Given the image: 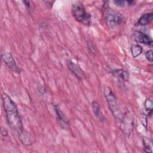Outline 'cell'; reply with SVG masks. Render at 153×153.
I'll return each instance as SVG.
<instances>
[{
	"instance_id": "obj_1",
	"label": "cell",
	"mask_w": 153,
	"mask_h": 153,
	"mask_svg": "<svg viewBox=\"0 0 153 153\" xmlns=\"http://www.w3.org/2000/svg\"><path fill=\"white\" fill-rule=\"evenodd\" d=\"M2 100L7 124L10 128L16 133L22 140L25 131L17 105L12 99L6 93L2 94Z\"/></svg>"
},
{
	"instance_id": "obj_2",
	"label": "cell",
	"mask_w": 153,
	"mask_h": 153,
	"mask_svg": "<svg viewBox=\"0 0 153 153\" xmlns=\"http://www.w3.org/2000/svg\"><path fill=\"white\" fill-rule=\"evenodd\" d=\"M71 14L75 20L85 26H89L91 23V16L86 11L83 5L79 1L74 2L71 5Z\"/></svg>"
},
{
	"instance_id": "obj_3",
	"label": "cell",
	"mask_w": 153,
	"mask_h": 153,
	"mask_svg": "<svg viewBox=\"0 0 153 153\" xmlns=\"http://www.w3.org/2000/svg\"><path fill=\"white\" fill-rule=\"evenodd\" d=\"M103 93L109 108L111 110L113 116L116 119H121L122 115L115 94L114 93L112 90L107 86H105L103 87Z\"/></svg>"
},
{
	"instance_id": "obj_4",
	"label": "cell",
	"mask_w": 153,
	"mask_h": 153,
	"mask_svg": "<svg viewBox=\"0 0 153 153\" xmlns=\"http://www.w3.org/2000/svg\"><path fill=\"white\" fill-rule=\"evenodd\" d=\"M105 19L107 25L111 28H115L123 21L121 15L117 11L109 7L105 9Z\"/></svg>"
},
{
	"instance_id": "obj_5",
	"label": "cell",
	"mask_w": 153,
	"mask_h": 153,
	"mask_svg": "<svg viewBox=\"0 0 153 153\" xmlns=\"http://www.w3.org/2000/svg\"><path fill=\"white\" fill-rule=\"evenodd\" d=\"M120 129L124 134L128 136L133 131L134 124V116L131 112H127L121 118Z\"/></svg>"
},
{
	"instance_id": "obj_6",
	"label": "cell",
	"mask_w": 153,
	"mask_h": 153,
	"mask_svg": "<svg viewBox=\"0 0 153 153\" xmlns=\"http://www.w3.org/2000/svg\"><path fill=\"white\" fill-rule=\"evenodd\" d=\"M1 60L13 72L20 73V69L17 65L13 55L8 52H4L1 54Z\"/></svg>"
},
{
	"instance_id": "obj_7",
	"label": "cell",
	"mask_w": 153,
	"mask_h": 153,
	"mask_svg": "<svg viewBox=\"0 0 153 153\" xmlns=\"http://www.w3.org/2000/svg\"><path fill=\"white\" fill-rule=\"evenodd\" d=\"M133 39L139 43L144 44L149 46H152L153 42L152 39L146 34L141 31L135 30L132 34Z\"/></svg>"
},
{
	"instance_id": "obj_8",
	"label": "cell",
	"mask_w": 153,
	"mask_h": 153,
	"mask_svg": "<svg viewBox=\"0 0 153 153\" xmlns=\"http://www.w3.org/2000/svg\"><path fill=\"white\" fill-rule=\"evenodd\" d=\"M67 65L69 71L78 78V80L81 81L85 78V74L83 70L79 67V66L75 63L72 60L67 61Z\"/></svg>"
},
{
	"instance_id": "obj_9",
	"label": "cell",
	"mask_w": 153,
	"mask_h": 153,
	"mask_svg": "<svg viewBox=\"0 0 153 153\" xmlns=\"http://www.w3.org/2000/svg\"><path fill=\"white\" fill-rule=\"evenodd\" d=\"M110 72L115 77L121 79L123 81H128V73L126 70L123 69H115L112 71H111Z\"/></svg>"
},
{
	"instance_id": "obj_10",
	"label": "cell",
	"mask_w": 153,
	"mask_h": 153,
	"mask_svg": "<svg viewBox=\"0 0 153 153\" xmlns=\"http://www.w3.org/2000/svg\"><path fill=\"white\" fill-rule=\"evenodd\" d=\"M91 108H92V110H93V112L95 117L96 118H97L100 121H103L105 120V117L102 113V111L100 110V107L99 103L97 101L94 100L91 103Z\"/></svg>"
},
{
	"instance_id": "obj_11",
	"label": "cell",
	"mask_w": 153,
	"mask_h": 153,
	"mask_svg": "<svg viewBox=\"0 0 153 153\" xmlns=\"http://www.w3.org/2000/svg\"><path fill=\"white\" fill-rule=\"evenodd\" d=\"M153 19V13H147L142 14L140 17L139 19L137 24L140 26H146L150 23Z\"/></svg>"
},
{
	"instance_id": "obj_12",
	"label": "cell",
	"mask_w": 153,
	"mask_h": 153,
	"mask_svg": "<svg viewBox=\"0 0 153 153\" xmlns=\"http://www.w3.org/2000/svg\"><path fill=\"white\" fill-rule=\"evenodd\" d=\"M54 110H55V112L56 114L57 119L60 123V124H62V125L63 124V126H68V123L67 121L66 120L65 117L63 112L61 111V109H60L59 106L55 105Z\"/></svg>"
},
{
	"instance_id": "obj_13",
	"label": "cell",
	"mask_w": 153,
	"mask_h": 153,
	"mask_svg": "<svg viewBox=\"0 0 153 153\" xmlns=\"http://www.w3.org/2000/svg\"><path fill=\"white\" fill-rule=\"evenodd\" d=\"M142 47L138 44H132L130 47V51L134 58L140 56L142 53Z\"/></svg>"
},
{
	"instance_id": "obj_14",
	"label": "cell",
	"mask_w": 153,
	"mask_h": 153,
	"mask_svg": "<svg viewBox=\"0 0 153 153\" xmlns=\"http://www.w3.org/2000/svg\"><path fill=\"white\" fill-rule=\"evenodd\" d=\"M143 149L145 152H152V141L150 139L144 137L143 138Z\"/></svg>"
},
{
	"instance_id": "obj_15",
	"label": "cell",
	"mask_w": 153,
	"mask_h": 153,
	"mask_svg": "<svg viewBox=\"0 0 153 153\" xmlns=\"http://www.w3.org/2000/svg\"><path fill=\"white\" fill-rule=\"evenodd\" d=\"M152 105H153V103H152V99L151 98H148V99H146L145 100L144 106H145V110L148 112V116H151L152 115Z\"/></svg>"
},
{
	"instance_id": "obj_16",
	"label": "cell",
	"mask_w": 153,
	"mask_h": 153,
	"mask_svg": "<svg viewBox=\"0 0 153 153\" xmlns=\"http://www.w3.org/2000/svg\"><path fill=\"white\" fill-rule=\"evenodd\" d=\"M145 57L146 59L152 62V60H153V57H152V50H148L145 52Z\"/></svg>"
},
{
	"instance_id": "obj_17",
	"label": "cell",
	"mask_w": 153,
	"mask_h": 153,
	"mask_svg": "<svg viewBox=\"0 0 153 153\" xmlns=\"http://www.w3.org/2000/svg\"><path fill=\"white\" fill-rule=\"evenodd\" d=\"M114 3L118 7H124L125 5V4L126 3V1H122V0H117V1H114Z\"/></svg>"
},
{
	"instance_id": "obj_18",
	"label": "cell",
	"mask_w": 153,
	"mask_h": 153,
	"mask_svg": "<svg viewBox=\"0 0 153 153\" xmlns=\"http://www.w3.org/2000/svg\"><path fill=\"white\" fill-rule=\"evenodd\" d=\"M1 135L4 137H6L8 136V131L6 130V128H4L2 127L1 129Z\"/></svg>"
},
{
	"instance_id": "obj_19",
	"label": "cell",
	"mask_w": 153,
	"mask_h": 153,
	"mask_svg": "<svg viewBox=\"0 0 153 153\" xmlns=\"http://www.w3.org/2000/svg\"><path fill=\"white\" fill-rule=\"evenodd\" d=\"M23 3L25 4V5L27 8H30V2L29 1H22Z\"/></svg>"
},
{
	"instance_id": "obj_20",
	"label": "cell",
	"mask_w": 153,
	"mask_h": 153,
	"mask_svg": "<svg viewBox=\"0 0 153 153\" xmlns=\"http://www.w3.org/2000/svg\"><path fill=\"white\" fill-rule=\"evenodd\" d=\"M126 1L128 5H133L135 3L134 1Z\"/></svg>"
}]
</instances>
